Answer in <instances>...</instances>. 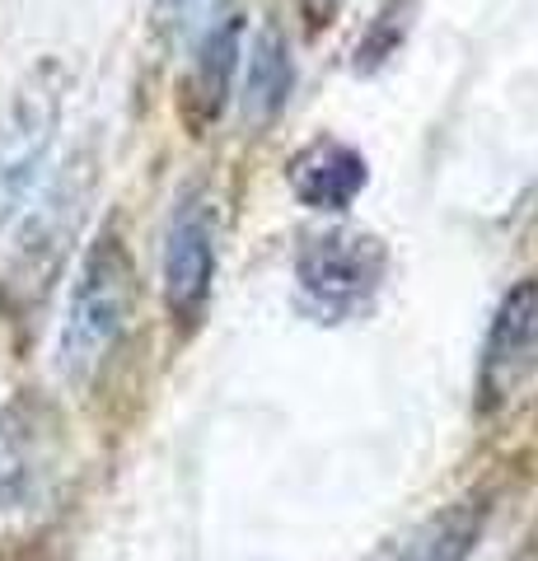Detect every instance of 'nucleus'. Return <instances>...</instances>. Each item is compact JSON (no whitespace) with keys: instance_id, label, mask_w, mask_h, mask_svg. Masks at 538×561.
I'll use <instances>...</instances> for the list:
<instances>
[{"instance_id":"nucleus-1","label":"nucleus","mask_w":538,"mask_h":561,"mask_svg":"<svg viewBox=\"0 0 538 561\" xmlns=\"http://www.w3.org/2000/svg\"><path fill=\"white\" fill-rule=\"evenodd\" d=\"M94 192H99V150L94 140H80L61 160V169L51 173V183H43L33 206L20 216V230H14L5 257V280H0L5 323H38L43 305L51 300V286H57L66 257H71L84 230Z\"/></svg>"},{"instance_id":"nucleus-2","label":"nucleus","mask_w":538,"mask_h":561,"mask_svg":"<svg viewBox=\"0 0 538 561\" xmlns=\"http://www.w3.org/2000/svg\"><path fill=\"white\" fill-rule=\"evenodd\" d=\"M136 319V262L117 225L84 243V257L71 280L61 328H57V375L76 393H90L108 370L117 346L127 342Z\"/></svg>"},{"instance_id":"nucleus-3","label":"nucleus","mask_w":538,"mask_h":561,"mask_svg":"<svg viewBox=\"0 0 538 561\" xmlns=\"http://www.w3.org/2000/svg\"><path fill=\"white\" fill-rule=\"evenodd\" d=\"M66 478V421L43 393L0 408V542L38 534Z\"/></svg>"},{"instance_id":"nucleus-4","label":"nucleus","mask_w":538,"mask_h":561,"mask_svg":"<svg viewBox=\"0 0 538 561\" xmlns=\"http://www.w3.org/2000/svg\"><path fill=\"white\" fill-rule=\"evenodd\" d=\"M385 276V239L356 225H328L305 234L295 249V305L309 313V323H352L375 305Z\"/></svg>"},{"instance_id":"nucleus-5","label":"nucleus","mask_w":538,"mask_h":561,"mask_svg":"<svg viewBox=\"0 0 538 561\" xmlns=\"http://www.w3.org/2000/svg\"><path fill=\"white\" fill-rule=\"evenodd\" d=\"M66 66L38 61L0 103V234L24 216L43 183L66 113Z\"/></svg>"},{"instance_id":"nucleus-6","label":"nucleus","mask_w":538,"mask_h":561,"mask_svg":"<svg viewBox=\"0 0 538 561\" xmlns=\"http://www.w3.org/2000/svg\"><path fill=\"white\" fill-rule=\"evenodd\" d=\"M220 234H225V216H220L216 192L211 187L179 192L160 239V290H164L169 323L183 337L197 332L206 309H211L216 276H220Z\"/></svg>"},{"instance_id":"nucleus-7","label":"nucleus","mask_w":538,"mask_h":561,"mask_svg":"<svg viewBox=\"0 0 538 561\" xmlns=\"http://www.w3.org/2000/svg\"><path fill=\"white\" fill-rule=\"evenodd\" d=\"M538 375V276H519L492 309L478 356V412L492 416Z\"/></svg>"},{"instance_id":"nucleus-8","label":"nucleus","mask_w":538,"mask_h":561,"mask_svg":"<svg viewBox=\"0 0 538 561\" xmlns=\"http://www.w3.org/2000/svg\"><path fill=\"white\" fill-rule=\"evenodd\" d=\"M244 38H249V14L239 0H216L193 28V57H187V76H183V117L193 136H202L230 108Z\"/></svg>"},{"instance_id":"nucleus-9","label":"nucleus","mask_w":538,"mask_h":561,"mask_svg":"<svg viewBox=\"0 0 538 561\" xmlns=\"http://www.w3.org/2000/svg\"><path fill=\"white\" fill-rule=\"evenodd\" d=\"M286 183H290V197L305 210L342 216L370 187V160L356 146H346L342 136H314L309 146L290 154Z\"/></svg>"},{"instance_id":"nucleus-10","label":"nucleus","mask_w":538,"mask_h":561,"mask_svg":"<svg viewBox=\"0 0 538 561\" xmlns=\"http://www.w3.org/2000/svg\"><path fill=\"white\" fill-rule=\"evenodd\" d=\"M488 519L492 491H463L426 519H416L403 538H393L379 561H468L478 552L482 534H488Z\"/></svg>"},{"instance_id":"nucleus-11","label":"nucleus","mask_w":538,"mask_h":561,"mask_svg":"<svg viewBox=\"0 0 538 561\" xmlns=\"http://www.w3.org/2000/svg\"><path fill=\"white\" fill-rule=\"evenodd\" d=\"M295 94V51L282 24L263 20L249 38V66L239 84V117L249 131H267Z\"/></svg>"},{"instance_id":"nucleus-12","label":"nucleus","mask_w":538,"mask_h":561,"mask_svg":"<svg viewBox=\"0 0 538 561\" xmlns=\"http://www.w3.org/2000/svg\"><path fill=\"white\" fill-rule=\"evenodd\" d=\"M412 14H416V0H385L375 14V24L366 28V38L356 43V76H375L398 47H403L408 28H412Z\"/></svg>"},{"instance_id":"nucleus-13","label":"nucleus","mask_w":538,"mask_h":561,"mask_svg":"<svg viewBox=\"0 0 538 561\" xmlns=\"http://www.w3.org/2000/svg\"><path fill=\"white\" fill-rule=\"evenodd\" d=\"M211 5H216V0H154V5H150L154 33H160V38H187Z\"/></svg>"},{"instance_id":"nucleus-14","label":"nucleus","mask_w":538,"mask_h":561,"mask_svg":"<svg viewBox=\"0 0 538 561\" xmlns=\"http://www.w3.org/2000/svg\"><path fill=\"white\" fill-rule=\"evenodd\" d=\"M346 0H295V10H300V20L309 33H323V28H333L337 24V14H342Z\"/></svg>"}]
</instances>
